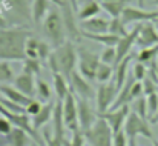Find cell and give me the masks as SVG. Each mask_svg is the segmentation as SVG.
Segmentation results:
<instances>
[{
    "label": "cell",
    "mask_w": 158,
    "mask_h": 146,
    "mask_svg": "<svg viewBox=\"0 0 158 146\" xmlns=\"http://www.w3.org/2000/svg\"><path fill=\"white\" fill-rule=\"evenodd\" d=\"M31 36L26 28H0V62H23Z\"/></svg>",
    "instance_id": "obj_1"
},
{
    "label": "cell",
    "mask_w": 158,
    "mask_h": 146,
    "mask_svg": "<svg viewBox=\"0 0 158 146\" xmlns=\"http://www.w3.org/2000/svg\"><path fill=\"white\" fill-rule=\"evenodd\" d=\"M48 63H49V68H51L52 74L54 72H60L68 79L77 69V63H78L77 48L74 46V43L71 40H68L61 46L52 49V54L48 58Z\"/></svg>",
    "instance_id": "obj_2"
},
{
    "label": "cell",
    "mask_w": 158,
    "mask_h": 146,
    "mask_svg": "<svg viewBox=\"0 0 158 146\" xmlns=\"http://www.w3.org/2000/svg\"><path fill=\"white\" fill-rule=\"evenodd\" d=\"M42 28H43V34L46 36L49 45L54 48L61 46L63 43H66V36H68V29L61 15V11H58L57 8H51V11L48 12V15L45 17V20L42 22Z\"/></svg>",
    "instance_id": "obj_3"
},
{
    "label": "cell",
    "mask_w": 158,
    "mask_h": 146,
    "mask_svg": "<svg viewBox=\"0 0 158 146\" xmlns=\"http://www.w3.org/2000/svg\"><path fill=\"white\" fill-rule=\"evenodd\" d=\"M126 137H127V143L129 146H135L137 145V139L141 135V137H146L149 140H154V135H152V131L149 128V122L146 118H141L140 115H137L135 112L131 111V114L127 115V120L124 123V128H123Z\"/></svg>",
    "instance_id": "obj_4"
},
{
    "label": "cell",
    "mask_w": 158,
    "mask_h": 146,
    "mask_svg": "<svg viewBox=\"0 0 158 146\" xmlns=\"http://www.w3.org/2000/svg\"><path fill=\"white\" fill-rule=\"evenodd\" d=\"M83 134L89 146H114V132L102 117Z\"/></svg>",
    "instance_id": "obj_5"
},
{
    "label": "cell",
    "mask_w": 158,
    "mask_h": 146,
    "mask_svg": "<svg viewBox=\"0 0 158 146\" xmlns=\"http://www.w3.org/2000/svg\"><path fill=\"white\" fill-rule=\"evenodd\" d=\"M77 54H78L77 71L85 79H88L89 82H94L97 69H98V65H100V55L92 52V51H89V49H85L83 46L77 48Z\"/></svg>",
    "instance_id": "obj_6"
},
{
    "label": "cell",
    "mask_w": 158,
    "mask_h": 146,
    "mask_svg": "<svg viewBox=\"0 0 158 146\" xmlns=\"http://www.w3.org/2000/svg\"><path fill=\"white\" fill-rule=\"evenodd\" d=\"M117 94H118V89H117L114 80L98 85V88L95 89V105H97L98 115L107 112L112 108V105L117 98Z\"/></svg>",
    "instance_id": "obj_7"
},
{
    "label": "cell",
    "mask_w": 158,
    "mask_h": 146,
    "mask_svg": "<svg viewBox=\"0 0 158 146\" xmlns=\"http://www.w3.org/2000/svg\"><path fill=\"white\" fill-rule=\"evenodd\" d=\"M68 82H69V88H71V92L78 98H83V100H92L95 98V89L92 86V82H89L88 79H85L77 69L68 77Z\"/></svg>",
    "instance_id": "obj_8"
},
{
    "label": "cell",
    "mask_w": 158,
    "mask_h": 146,
    "mask_svg": "<svg viewBox=\"0 0 158 146\" xmlns=\"http://www.w3.org/2000/svg\"><path fill=\"white\" fill-rule=\"evenodd\" d=\"M0 115H3L5 118H8L14 128H20V129L26 131V132L29 134V137H31L37 145L40 143L39 131L34 129V126H32V120L29 118L28 114H15V112H11V111L5 109V108L0 105Z\"/></svg>",
    "instance_id": "obj_9"
},
{
    "label": "cell",
    "mask_w": 158,
    "mask_h": 146,
    "mask_svg": "<svg viewBox=\"0 0 158 146\" xmlns=\"http://www.w3.org/2000/svg\"><path fill=\"white\" fill-rule=\"evenodd\" d=\"M158 19V11H148L144 8H135V6H126L121 12V20L123 23L134 25V23H146V22H155Z\"/></svg>",
    "instance_id": "obj_10"
},
{
    "label": "cell",
    "mask_w": 158,
    "mask_h": 146,
    "mask_svg": "<svg viewBox=\"0 0 158 146\" xmlns=\"http://www.w3.org/2000/svg\"><path fill=\"white\" fill-rule=\"evenodd\" d=\"M77 100V115H78V126L81 132H86L97 120H98V112L97 109H94L88 100L75 97Z\"/></svg>",
    "instance_id": "obj_11"
},
{
    "label": "cell",
    "mask_w": 158,
    "mask_h": 146,
    "mask_svg": "<svg viewBox=\"0 0 158 146\" xmlns=\"http://www.w3.org/2000/svg\"><path fill=\"white\" fill-rule=\"evenodd\" d=\"M129 114H131V108H129V105H124V106H120L117 109H109L107 112L102 114L100 117L110 126L112 132L117 134V132L123 131L124 123H126Z\"/></svg>",
    "instance_id": "obj_12"
},
{
    "label": "cell",
    "mask_w": 158,
    "mask_h": 146,
    "mask_svg": "<svg viewBox=\"0 0 158 146\" xmlns=\"http://www.w3.org/2000/svg\"><path fill=\"white\" fill-rule=\"evenodd\" d=\"M52 54V48L49 43L31 36L26 40V58H37L40 62H48Z\"/></svg>",
    "instance_id": "obj_13"
},
{
    "label": "cell",
    "mask_w": 158,
    "mask_h": 146,
    "mask_svg": "<svg viewBox=\"0 0 158 146\" xmlns=\"http://www.w3.org/2000/svg\"><path fill=\"white\" fill-rule=\"evenodd\" d=\"M158 45V29L155 26L154 22H146L141 23L140 26V32L135 42V46L140 49H146V48H152Z\"/></svg>",
    "instance_id": "obj_14"
},
{
    "label": "cell",
    "mask_w": 158,
    "mask_h": 146,
    "mask_svg": "<svg viewBox=\"0 0 158 146\" xmlns=\"http://www.w3.org/2000/svg\"><path fill=\"white\" fill-rule=\"evenodd\" d=\"M63 118H64L66 129H69L72 132L80 131L78 115H77V100L72 92H69L66 98L63 100Z\"/></svg>",
    "instance_id": "obj_15"
},
{
    "label": "cell",
    "mask_w": 158,
    "mask_h": 146,
    "mask_svg": "<svg viewBox=\"0 0 158 146\" xmlns=\"http://www.w3.org/2000/svg\"><path fill=\"white\" fill-rule=\"evenodd\" d=\"M140 26L141 23H138L137 26L132 28V31H129L124 37H120L117 46H115V51H117V63L121 62L124 57L131 55V51L135 46V42H137V37H138V32H140Z\"/></svg>",
    "instance_id": "obj_16"
},
{
    "label": "cell",
    "mask_w": 158,
    "mask_h": 146,
    "mask_svg": "<svg viewBox=\"0 0 158 146\" xmlns=\"http://www.w3.org/2000/svg\"><path fill=\"white\" fill-rule=\"evenodd\" d=\"M78 29H80V32H88V34H107L109 32V20L98 17V15L88 19V20H80Z\"/></svg>",
    "instance_id": "obj_17"
},
{
    "label": "cell",
    "mask_w": 158,
    "mask_h": 146,
    "mask_svg": "<svg viewBox=\"0 0 158 146\" xmlns=\"http://www.w3.org/2000/svg\"><path fill=\"white\" fill-rule=\"evenodd\" d=\"M64 131H66V125H64V118H63V101L57 100L52 111V135L66 142Z\"/></svg>",
    "instance_id": "obj_18"
},
{
    "label": "cell",
    "mask_w": 158,
    "mask_h": 146,
    "mask_svg": "<svg viewBox=\"0 0 158 146\" xmlns=\"http://www.w3.org/2000/svg\"><path fill=\"white\" fill-rule=\"evenodd\" d=\"M35 80L37 79L34 75H29L26 72H22V74L15 75V79L12 82V86L15 89H19L20 92H23L25 96L35 98Z\"/></svg>",
    "instance_id": "obj_19"
},
{
    "label": "cell",
    "mask_w": 158,
    "mask_h": 146,
    "mask_svg": "<svg viewBox=\"0 0 158 146\" xmlns=\"http://www.w3.org/2000/svg\"><path fill=\"white\" fill-rule=\"evenodd\" d=\"M132 58H134L132 55H127L121 62H118L115 65V68H114V83H115L118 91L123 88V85L126 83V80L129 77V65H131Z\"/></svg>",
    "instance_id": "obj_20"
},
{
    "label": "cell",
    "mask_w": 158,
    "mask_h": 146,
    "mask_svg": "<svg viewBox=\"0 0 158 146\" xmlns=\"http://www.w3.org/2000/svg\"><path fill=\"white\" fill-rule=\"evenodd\" d=\"M0 94L5 98H8V100H11V101H14V103H17V105H22V106H25V108H26V106L31 103V100H32V97L25 96L23 92H20L19 89H15L12 85H0Z\"/></svg>",
    "instance_id": "obj_21"
},
{
    "label": "cell",
    "mask_w": 158,
    "mask_h": 146,
    "mask_svg": "<svg viewBox=\"0 0 158 146\" xmlns=\"http://www.w3.org/2000/svg\"><path fill=\"white\" fill-rule=\"evenodd\" d=\"M54 105H55V103H52V101L45 103V105L42 106L40 112L31 118V120H32V126H34V129H35V131H39L40 128H43V126H46L49 122H52Z\"/></svg>",
    "instance_id": "obj_22"
},
{
    "label": "cell",
    "mask_w": 158,
    "mask_h": 146,
    "mask_svg": "<svg viewBox=\"0 0 158 146\" xmlns=\"http://www.w3.org/2000/svg\"><path fill=\"white\" fill-rule=\"evenodd\" d=\"M34 140L29 134L20 128H12V131L6 135V143L9 146H29Z\"/></svg>",
    "instance_id": "obj_23"
},
{
    "label": "cell",
    "mask_w": 158,
    "mask_h": 146,
    "mask_svg": "<svg viewBox=\"0 0 158 146\" xmlns=\"http://www.w3.org/2000/svg\"><path fill=\"white\" fill-rule=\"evenodd\" d=\"M52 5L49 0H34L32 2V8H31V14H32V20L34 23H42L45 20V17L48 15V12L51 11Z\"/></svg>",
    "instance_id": "obj_24"
},
{
    "label": "cell",
    "mask_w": 158,
    "mask_h": 146,
    "mask_svg": "<svg viewBox=\"0 0 158 146\" xmlns=\"http://www.w3.org/2000/svg\"><path fill=\"white\" fill-rule=\"evenodd\" d=\"M102 11V6L98 2L95 0H85L77 12V17L78 20H88V19H92V17H97L98 12Z\"/></svg>",
    "instance_id": "obj_25"
},
{
    "label": "cell",
    "mask_w": 158,
    "mask_h": 146,
    "mask_svg": "<svg viewBox=\"0 0 158 146\" xmlns=\"http://www.w3.org/2000/svg\"><path fill=\"white\" fill-rule=\"evenodd\" d=\"M52 83H54V91H55V96L57 100H64L66 96L71 92V88H69V82L68 79L60 74V72H54L52 74Z\"/></svg>",
    "instance_id": "obj_26"
},
{
    "label": "cell",
    "mask_w": 158,
    "mask_h": 146,
    "mask_svg": "<svg viewBox=\"0 0 158 146\" xmlns=\"http://www.w3.org/2000/svg\"><path fill=\"white\" fill-rule=\"evenodd\" d=\"M127 2L129 0H109V2L100 3V6L112 19H115V17H121V12L127 6Z\"/></svg>",
    "instance_id": "obj_27"
},
{
    "label": "cell",
    "mask_w": 158,
    "mask_h": 146,
    "mask_svg": "<svg viewBox=\"0 0 158 146\" xmlns=\"http://www.w3.org/2000/svg\"><path fill=\"white\" fill-rule=\"evenodd\" d=\"M81 36H83L85 39L92 40V42H97V43L105 45L106 48H115L117 43H118V40H120V37L112 36V34H109V32H107V34H88V32H81Z\"/></svg>",
    "instance_id": "obj_28"
},
{
    "label": "cell",
    "mask_w": 158,
    "mask_h": 146,
    "mask_svg": "<svg viewBox=\"0 0 158 146\" xmlns=\"http://www.w3.org/2000/svg\"><path fill=\"white\" fill-rule=\"evenodd\" d=\"M35 98L42 103L52 101V91H51V86L48 85V82H45L42 79L35 80Z\"/></svg>",
    "instance_id": "obj_29"
},
{
    "label": "cell",
    "mask_w": 158,
    "mask_h": 146,
    "mask_svg": "<svg viewBox=\"0 0 158 146\" xmlns=\"http://www.w3.org/2000/svg\"><path fill=\"white\" fill-rule=\"evenodd\" d=\"M137 62L146 65L148 68L154 63H158V45L157 46H152V48H146V49H140V52L135 55Z\"/></svg>",
    "instance_id": "obj_30"
},
{
    "label": "cell",
    "mask_w": 158,
    "mask_h": 146,
    "mask_svg": "<svg viewBox=\"0 0 158 146\" xmlns=\"http://www.w3.org/2000/svg\"><path fill=\"white\" fill-rule=\"evenodd\" d=\"M112 77H114V66L100 62L98 69H97V74H95V80L98 83H107V82L112 80Z\"/></svg>",
    "instance_id": "obj_31"
},
{
    "label": "cell",
    "mask_w": 158,
    "mask_h": 146,
    "mask_svg": "<svg viewBox=\"0 0 158 146\" xmlns=\"http://www.w3.org/2000/svg\"><path fill=\"white\" fill-rule=\"evenodd\" d=\"M15 79L14 69L9 62H0V85H8L12 83Z\"/></svg>",
    "instance_id": "obj_32"
},
{
    "label": "cell",
    "mask_w": 158,
    "mask_h": 146,
    "mask_svg": "<svg viewBox=\"0 0 158 146\" xmlns=\"http://www.w3.org/2000/svg\"><path fill=\"white\" fill-rule=\"evenodd\" d=\"M109 34L117 36V37H124L127 34L126 31V25L123 23L121 17H115L109 20Z\"/></svg>",
    "instance_id": "obj_33"
},
{
    "label": "cell",
    "mask_w": 158,
    "mask_h": 146,
    "mask_svg": "<svg viewBox=\"0 0 158 146\" xmlns=\"http://www.w3.org/2000/svg\"><path fill=\"white\" fill-rule=\"evenodd\" d=\"M23 72L29 74V75H39L42 71V62L37 58H25L23 62Z\"/></svg>",
    "instance_id": "obj_34"
},
{
    "label": "cell",
    "mask_w": 158,
    "mask_h": 146,
    "mask_svg": "<svg viewBox=\"0 0 158 146\" xmlns=\"http://www.w3.org/2000/svg\"><path fill=\"white\" fill-rule=\"evenodd\" d=\"M131 111L135 112L137 115H140L141 118H146V120H148V100H146V96L134 100Z\"/></svg>",
    "instance_id": "obj_35"
},
{
    "label": "cell",
    "mask_w": 158,
    "mask_h": 146,
    "mask_svg": "<svg viewBox=\"0 0 158 146\" xmlns=\"http://www.w3.org/2000/svg\"><path fill=\"white\" fill-rule=\"evenodd\" d=\"M100 62L106 63V65H110L115 68L117 65V51L115 48H105L100 54Z\"/></svg>",
    "instance_id": "obj_36"
},
{
    "label": "cell",
    "mask_w": 158,
    "mask_h": 146,
    "mask_svg": "<svg viewBox=\"0 0 158 146\" xmlns=\"http://www.w3.org/2000/svg\"><path fill=\"white\" fill-rule=\"evenodd\" d=\"M132 75L137 82H143L148 77V66L140 62H135V65L132 66Z\"/></svg>",
    "instance_id": "obj_37"
},
{
    "label": "cell",
    "mask_w": 158,
    "mask_h": 146,
    "mask_svg": "<svg viewBox=\"0 0 158 146\" xmlns=\"http://www.w3.org/2000/svg\"><path fill=\"white\" fill-rule=\"evenodd\" d=\"M144 96V91H143V83L141 82H134L132 86H131V92H129V103H132L134 100L143 97Z\"/></svg>",
    "instance_id": "obj_38"
},
{
    "label": "cell",
    "mask_w": 158,
    "mask_h": 146,
    "mask_svg": "<svg viewBox=\"0 0 158 146\" xmlns=\"http://www.w3.org/2000/svg\"><path fill=\"white\" fill-rule=\"evenodd\" d=\"M146 100H148V118H151L158 111V94L154 92V94L148 96Z\"/></svg>",
    "instance_id": "obj_39"
},
{
    "label": "cell",
    "mask_w": 158,
    "mask_h": 146,
    "mask_svg": "<svg viewBox=\"0 0 158 146\" xmlns=\"http://www.w3.org/2000/svg\"><path fill=\"white\" fill-rule=\"evenodd\" d=\"M42 106H43V105H42V101H39L37 98H32V100H31V103H29V105H28L25 109H26V114L32 118L34 115H37V114L40 112Z\"/></svg>",
    "instance_id": "obj_40"
},
{
    "label": "cell",
    "mask_w": 158,
    "mask_h": 146,
    "mask_svg": "<svg viewBox=\"0 0 158 146\" xmlns=\"http://www.w3.org/2000/svg\"><path fill=\"white\" fill-rule=\"evenodd\" d=\"M141 83H143V91H144V96L146 97L151 96V94H154V92H157V83L151 77H146Z\"/></svg>",
    "instance_id": "obj_41"
},
{
    "label": "cell",
    "mask_w": 158,
    "mask_h": 146,
    "mask_svg": "<svg viewBox=\"0 0 158 146\" xmlns=\"http://www.w3.org/2000/svg\"><path fill=\"white\" fill-rule=\"evenodd\" d=\"M12 128H14V126L11 125V122H9L8 118H5L3 115H0V134L6 137V135L12 131Z\"/></svg>",
    "instance_id": "obj_42"
},
{
    "label": "cell",
    "mask_w": 158,
    "mask_h": 146,
    "mask_svg": "<svg viewBox=\"0 0 158 146\" xmlns=\"http://www.w3.org/2000/svg\"><path fill=\"white\" fill-rule=\"evenodd\" d=\"M114 146H129L124 131H120V132L114 134Z\"/></svg>",
    "instance_id": "obj_43"
},
{
    "label": "cell",
    "mask_w": 158,
    "mask_h": 146,
    "mask_svg": "<svg viewBox=\"0 0 158 146\" xmlns=\"http://www.w3.org/2000/svg\"><path fill=\"white\" fill-rule=\"evenodd\" d=\"M68 2H69L71 8L74 9V12H78V3H77V0H68Z\"/></svg>",
    "instance_id": "obj_44"
},
{
    "label": "cell",
    "mask_w": 158,
    "mask_h": 146,
    "mask_svg": "<svg viewBox=\"0 0 158 146\" xmlns=\"http://www.w3.org/2000/svg\"><path fill=\"white\" fill-rule=\"evenodd\" d=\"M149 123H152V125H158V111L149 118Z\"/></svg>",
    "instance_id": "obj_45"
},
{
    "label": "cell",
    "mask_w": 158,
    "mask_h": 146,
    "mask_svg": "<svg viewBox=\"0 0 158 146\" xmlns=\"http://www.w3.org/2000/svg\"><path fill=\"white\" fill-rule=\"evenodd\" d=\"M5 145H8V143H6V137L0 134V146H5Z\"/></svg>",
    "instance_id": "obj_46"
},
{
    "label": "cell",
    "mask_w": 158,
    "mask_h": 146,
    "mask_svg": "<svg viewBox=\"0 0 158 146\" xmlns=\"http://www.w3.org/2000/svg\"><path fill=\"white\" fill-rule=\"evenodd\" d=\"M138 2V6L140 8H144V0H137Z\"/></svg>",
    "instance_id": "obj_47"
},
{
    "label": "cell",
    "mask_w": 158,
    "mask_h": 146,
    "mask_svg": "<svg viewBox=\"0 0 158 146\" xmlns=\"http://www.w3.org/2000/svg\"><path fill=\"white\" fill-rule=\"evenodd\" d=\"M152 143H154V146H158V140H152Z\"/></svg>",
    "instance_id": "obj_48"
},
{
    "label": "cell",
    "mask_w": 158,
    "mask_h": 146,
    "mask_svg": "<svg viewBox=\"0 0 158 146\" xmlns=\"http://www.w3.org/2000/svg\"><path fill=\"white\" fill-rule=\"evenodd\" d=\"M95 2H98V3H103V2H109V0H95Z\"/></svg>",
    "instance_id": "obj_49"
},
{
    "label": "cell",
    "mask_w": 158,
    "mask_h": 146,
    "mask_svg": "<svg viewBox=\"0 0 158 146\" xmlns=\"http://www.w3.org/2000/svg\"><path fill=\"white\" fill-rule=\"evenodd\" d=\"M29 146H39V145H37L35 142H32V143H31V145H29Z\"/></svg>",
    "instance_id": "obj_50"
},
{
    "label": "cell",
    "mask_w": 158,
    "mask_h": 146,
    "mask_svg": "<svg viewBox=\"0 0 158 146\" xmlns=\"http://www.w3.org/2000/svg\"><path fill=\"white\" fill-rule=\"evenodd\" d=\"M154 23H155V26H157V29H158V19L155 20V22H154Z\"/></svg>",
    "instance_id": "obj_51"
},
{
    "label": "cell",
    "mask_w": 158,
    "mask_h": 146,
    "mask_svg": "<svg viewBox=\"0 0 158 146\" xmlns=\"http://www.w3.org/2000/svg\"><path fill=\"white\" fill-rule=\"evenodd\" d=\"M83 2H85V0H77V3H83Z\"/></svg>",
    "instance_id": "obj_52"
},
{
    "label": "cell",
    "mask_w": 158,
    "mask_h": 146,
    "mask_svg": "<svg viewBox=\"0 0 158 146\" xmlns=\"http://www.w3.org/2000/svg\"><path fill=\"white\" fill-rule=\"evenodd\" d=\"M154 3H155V5H157V6H158V0H154Z\"/></svg>",
    "instance_id": "obj_53"
},
{
    "label": "cell",
    "mask_w": 158,
    "mask_h": 146,
    "mask_svg": "<svg viewBox=\"0 0 158 146\" xmlns=\"http://www.w3.org/2000/svg\"><path fill=\"white\" fill-rule=\"evenodd\" d=\"M5 146H9V145H5Z\"/></svg>",
    "instance_id": "obj_54"
}]
</instances>
